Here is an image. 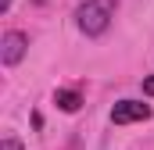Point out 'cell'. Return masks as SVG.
I'll return each instance as SVG.
<instances>
[{
    "mask_svg": "<svg viewBox=\"0 0 154 150\" xmlns=\"http://www.w3.org/2000/svg\"><path fill=\"white\" fill-rule=\"evenodd\" d=\"M0 150H25V147H22L14 136H4V140H0Z\"/></svg>",
    "mask_w": 154,
    "mask_h": 150,
    "instance_id": "obj_5",
    "label": "cell"
},
{
    "mask_svg": "<svg viewBox=\"0 0 154 150\" xmlns=\"http://www.w3.org/2000/svg\"><path fill=\"white\" fill-rule=\"evenodd\" d=\"M11 11V0H0V14H7Z\"/></svg>",
    "mask_w": 154,
    "mask_h": 150,
    "instance_id": "obj_7",
    "label": "cell"
},
{
    "mask_svg": "<svg viewBox=\"0 0 154 150\" xmlns=\"http://www.w3.org/2000/svg\"><path fill=\"white\" fill-rule=\"evenodd\" d=\"M25 50H29V36L25 32H4V39H0V61L7 64V68H14L22 57H25Z\"/></svg>",
    "mask_w": 154,
    "mask_h": 150,
    "instance_id": "obj_2",
    "label": "cell"
},
{
    "mask_svg": "<svg viewBox=\"0 0 154 150\" xmlns=\"http://www.w3.org/2000/svg\"><path fill=\"white\" fill-rule=\"evenodd\" d=\"M115 7H118V0H86L75 11V25L86 36H104L111 18H115Z\"/></svg>",
    "mask_w": 154,
    "mask_h": 150,
    "instance_id": "obj_1",
    "label": "cell"
},
{
    "mask_svg": "<svg viewBox=\"0 0 154 150\" xmlns=\"http://www.w3.org/2000/svg\"><path fill=\"white\" fill-rule=\"evenodd\" d=\"M151 118V107L140 104V100H118L111 107V122L115 125H129V122H147Z\"/></svg>",
    "mask_w": 154,
    "mask_h": 150,
    "instance_id": "obj_3",
    "label": "cell"
},
{
    "mask_svg": "<svg viewBox=\"0 0 154 150\" xmlns=\"http://www.w3.org/2000/svg\"><path fill=\"white\" fill-rule=\"evenodd\" d=\"M143 93H147V97H154V75H147V79H143Z\"/></svg>",
    "mask_w": 154,
    "mask_h": 150,
    "instance_id": "obj_6",
    "label": "cell"
},
{
    "mask_svg": "<svg viewBox=\"0 0 154 150\" xmlns=\"http://www.w3.org/2000/svg\"><path fill=\"white\" fill-rule=\"evenodd\" d=\"M54 104H57V107H61V111H79V104H82V97H79L75 89H57V93H54Z\"/></svg>",
    "mask_w": 154,
    "mask_h": 150,
    "instance_id": "obj_4",
    "label": "cell"
}]
</instances>
